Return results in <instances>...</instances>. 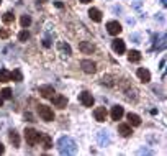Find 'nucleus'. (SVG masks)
Here are the masks:
<instances>
[{"instance_id": "nucleus-27", "label": "nucleus", "mask_w": 167, "mask_h": 156, "mask_svg": "<svg viewBox=\"0 0 167 156\" xmlns=\"http://www.w3.org/2000/svg\"><path fill=\"white\" fill-rule=\"evenodd\" d=\"M41 138H43V141H44V148H46V150H49V148L53 146V143H51V138L48 136V135H41Z\"/></svg>"}, {"instance_id": "nucleus-16", "label": "nucleus", "mask_w": 167, "mask_h": 156, "mask_svg": "<svg viewBox=\"0 0 167 156\" xmlns=\"http://www.w3.org/2000/svg\"><path fill=\"white\" fill-rule=\"evenodd\" d=\"M89 16L93 20V22H97V23L102 22V12H100L98 8H93V7H92V8L89 10Z\"/></svg>"}, {"instance_id": "nucleus-20", "label": "nucleus", "mask_w": 167, "mask_h": 156, "mask_svg": "<svg viewBox=\"0 0 167 156\" xmlns=\"http://www.w3.org/2000/svg\"><path fill=\"white\" fill-rule=\"evenodd\" d=\"M128 59H130L131 62H139V61H141V53L136 51V50L130 51V54H128Z\"/></svg>"}, {"instance_id": "nucleus-40", "label": "nucleus", "mask_w": 167, "mask_h": 156, "mask_svg": "<svg viewBox=\"0 0 167 156\" xmlns=\"http://www.w3.org/2000/svg\"><path fill=\"white\" fill-rule=\"evenodd\" d=\"M79 2H81V3H90L92 0H79Z\"/></svg>"}, {"instance_id": "nucleus-19", "label": "nucleus", "mask_w": 167, "mask_h": 156, "mask_svg": "<svg viewBox=\"0 0 167 156\" xmlns=\"http://www.w3.org/2000/svg\"><path fill=\"white\" fill-rule=\"evenodd\" d=\"M128 122H130V125H133V127H139L141 125V118H139V115H136V113H128Z\"/></svg>"}, {"instance_id": "nucleus-42", "label": "nucleus", "mask_w": 167, "mask_h": 156, "mask_svg": "<svg viewBox=\"0 0 167 156\" xmlns=\"http://www.w3.org/2000/svg\"><path fill=\"white\" fill-rule=\"evenodd\" d=\"M2 105H3V99L0 97V107H2Z\"/></svg>"}, {"instance_id": "nucleus-34", "label": "nucleus", "mask_w": 167, "mask_h": 156, "mask_svg": "<svg viewBox=\"0 0 167 156\" xmlns=\"http://www.w3.org/2000/svg\"><path fill=\"white\" fill-rule=\"evenodd\" d=\"M113 12H115V13H121V12H123V8H121L120 5H115V7H113Z\"/></svg>"}, {"instance_id": "nucleus-13", "label": "nucleus", "mask_w": 167, "mask_h": 156, "mask_svg": "<svg viewBox=\"0 0 167 156\" xmlns=\"http://www.w3.org/2000/svg\"><path fill=\"white\" fill-rule=\"evenodd\" d=\"M125 115V110L121 105H113L111 107V118L113 120H121V117Z\"/></svg>"}, {"instance_id": "nucleus-4", "label": "nucleus", "mask_w": 167, "mask_h": 156, "mask_svg": "<svg viewBox=\"0 0 167 156\" xmlns=\"http://www.w3.org/2000/svg\"><path fill=\"white\" fill-rule=\"evenodd\" d=\"M97 141H98V146H102V148L108 146L110 141H111L108 131H107V130H100L98 133H97Z\"/></svg>"}, {"instance_id": "nucleus-28", "label": "nucleus", "mask_w": 167, "mask_h": 156, "mask_svg": "<svg viewBox=\"0 0 167 156\" xmlns=\"http://www.w3.org/2000/svg\"><path fill=\"white\" fill-rule=\"evenodd\" d=\"M130 40L133 41V43H141V34H139V33H131Z\"/></svg>"}, {"instance_id": "nucleus-7", "label": "nucleus", "mask_w": 167, "mask_h": 156, "mask_svg": "<svg viewBox=\"0 0 167 156\" xmlns=\"http://www.w3.org/2000/svg\"><path fill=\"white\" fill-rule=\"evenodd\" d=\"M51 100H53V104L57 107V109H66V105H67L66 95H61V94H54V95L51 97Z\"/></svg>"}, {"instance_id": "nucleus-30", "label": "nucleus", "mask_w": 167, "mask_h": 156, "mask_svg": "<svg viewBox=\"0 0 167 156\" xmlns=\"http://www.w3.org/2000/svg\"><path fill=\"white\" fill-rule=\"evenodd\" d=\"M152 91H154L156 94H159V95H161V99H164V91H162V89L161 87H157V86H152Z\"/></svg>"}, {"instance_id": "nucleus-21", "label": "nucleus", "mask_w": 167, "mask_h": 156, "mask_svg": "<svg viewBox=\"0 0 167 156\" xmlns=\"http://www.w3.org/2000/svg\"><path fill=\"white\" fill-rule=\"evenodd\" d=\"M8 81H12V79H10V71L0 69V82H8Z\"/></svg>"}, {"instance_id": "nucleus-6", "label": "nucleus", "mask_w": 167, "mask_h": 156, "mask_svg": "<svg viewBox=\"0 0 167 156\" xmlns=\"http://www.w3.org/2000/svg\"><path fill=\"white\" fill-rule=\"evenodd\" d=\"M81 68H82V71H84V72H87V74H93V72L97 71L95 62L90 61V59H84V61H81Z\"/></svg>"}, {"instance_id": "nucleus-43", "label": "nucleus", "mask_w": 167, "mask_h": 156, "mask_svg": "<svg viewBox=\"0 0 167 156\" xmlns=\"http://www.w3.org/2000/svg\"><path fill=\"white\" fill-rule=\"evenodd\" d=\"M40 2H41V3H44V2H48V0H40Z\"/></svg>"}, {"instance_id": "nucleus-25", "label": "nucleus", "mask_w": 167, "mask_h": 156, "mask_svg": "<svg viewBox=\"0 0 167 156\" xmlns=\"http://www.w3.org/2000/svg\"><path fill=\"white\" fill-rule=\"evenodd\" d=\"M0 95H2V99H12V89H8V87L2 89Z\"/></svg>"}, {"instance_id": "nucleus-35", "label": "nucleus", "mask_w": 167, "mask_h": 156, "mask_svg": "<svg viewBox=\"0 0 167 156\" xmlns=\"http://www.w3.org/2000/svg\"><path fill=\"white\" fill-rule=\"evenodd\" d=\"M164 68H166V58H164V59H161V62H159V69L164 71Z\"/></svg>"}, {"instance_id": "nucleus-8", "label": "nucleus", "mask_w": 167, "mask_h": 156, "mask_svg": "<svg viewBox=\"0 0 167 156\" xmlns=\"http://www.w3.org/2000/svg\"><path fill=\"white\" fill-rule=\"evenodd\" d=\"M111 48H113V51L116 54H123L125 51H126V46H125V41L120 40V38H116V40L111 41Z\"/></svg>"}, {"instance_id": "nucleus-39", "label": "nucleus", "mask_w": 167, "mask_h": 156, "mask_svg": "<svg viewBox=\"0 0 167 156\" xmlns=\"http://www.w3.org/2000/svg\"><path fill=\"white\" fill-rule=\"evenodd\" d=\"M3 151H5V146H3L2 143H0V154H3Z\"/></svg>"}, {"instance_id": "nucleus-44", "label": "nucleus", "mask_w": 167, "mask_h": 156, "mask_svg": "<svg viewBox=\"0 0 167 156\" xmlns=\"http://www.w3.org/2000/svg\"><path fill=\"white\" fill-rule=\"evenodd\" d=\"M0 2H2V0H0Z\"/></svg>"}, {"instance_id": "nucleus-31", "label": "nucleus", "mask_w": 167, "mask_h": 156, "mask_svg": "<svg viewBox=\"0 0 167 156\" xmlns=\"http://www.w3.org/2000/svg\"><path fill=\"white\" fill-rule=\"evenodd\" d=\"M8 36H10L8 30H0V38H8Z\"/></svg>"}, {"instance_id": "nucleus-5", "label": "nucleus", "mask_w": 167, "mask_h": 156, "mask_svg": "<svg viewBox=\"0 0 167 156\" xmlns=\"http://www.w3.org/2000/svg\"><path fill=\"white\" fill-rule=\"evenodd\" d=\"M79 100H81V104H82L84 107H92L93 102H95L93 95H92L90 92H87V91H84L81 95H79Z\"/></svg>"}, {"instance_id": "nucleus-41", "label": "nucleus", "mask_w": 167, "mask_h": 156, "mask_svg": "<svg viewBox=\"0 0 167 156\" xmlns=\"http://www.w3.org/2000/svg\"><path fill=\"white\" fill-rule=\"evenodd\" d=\"M161 5H162V7H166V5H167V0H161Z\"/></svg>"}, {"instance_id": "nucleus-23", "label": "nucleus", "mask_w": 167, "mask_h": 156, "mask_svg": "<svg viewBox=\"0 0 167 156\" xmlns=\"http://www.w3.org/2000/svg\"><path fill=\"white\" fill-rule=\"evenodd\" d=\"M10 79H15L16 82H20V81H23V76H22V72L16 69V71H13V72H10Z\"/></svg>"}, {"instance_id": "nucleus-11", "label": "nucleus", "mask_w": 167, "mask_h": 156, "mask_svg": "<svg viewBox=\"0 0 167 156\" xmlns=\"http://www.w3.org/2000/svg\"><path fill=\"white\" fill-rule=\"evenodd\" d=\"M93 117H95L97 122H105V118H107V109H105V107H97V109L93 110Z\"/></svg>"}, {"instance_id": "nucleus-38", "label": "nucleus", "mask_w": 167, "mask_h": 156, "mask_svg": "<svg viewBox=\"0 0 167 156\" xmlns=\"http://www.w3.org/2000/svg\"><path fill=\"white\" fill-rule=\"evenodd\" d=\"M156 18H159V22H164V15L162 13H159V16H156Z\"/></svg>"}, {"instance_id": "nucleus-36", "label": "nucleus", "mask_w": 167, "mask_h": 156, "mask_svg": "<svg viewBox=\"0 0 167 156\" xmlns=\"http://www.w3.org/2000/svg\"><path fill=\"white\" fill-rule=\"evenodd\" d=\"M54 5L57 7V8H62V7H64V5H62V2H59V0H56V2H54Z\"/></svg>"}, {"instance_id": "nucleus-29", "label": "nucleus", "mask_w": 167, "mask_h": 156, "mask_svg": "<svg viewBox=\"0 0 167 156\" xmlns=\"http://www.w3.org/2000/svg\"><path fill=\"white\" fill-rule=\"evenodd\" d=\"M138 154H154L152 150H148V148H139L138 150Z\"/></svg>"}, {"instance_id": "nucleus-14", "label": "nucleus", "mask_w": 167, "mask_h": 156, "mask_svg": "<svg viewBox=\"0 0 167 156\" xmlns=\"http://www.w3.org/2000/svg\"><path fill=\"white\" fill-rule=\"evenodd\" d=\"M136 74H138V77L141 79L142 82H149V81H151V72H149L146 68H139Z\"/></svg>"}, {"instance_id": "nucleus-1", "label": "nucleus", "mask_w": 167, "mask_h": 156, "mask_svg": "<svg viewBox=\"0 0 167 156\" xmlns=\"http://www.w3.org/2000/svg\"><path fill=\"white\" fill-rule=\"evenodd\" d=\"M57 150L61 154H74L77 153V143L74 141V138L64 135L57 140Z\"/></svg>"}, {"instance_id": "nucleus-17", "label": "nucleus", "mask_w": 167, "mask_h": 156, "mask_svg": "<svg viewBox=\"0 0 167 156\" xmlns=\"http://www.w3.org/2000/svg\"><path fill=\"white\" fill-rule=\"evenodd\" d=\"M57 50L62 51V53H64V56H71V54H72L71 46H69L67 43H64V41H59V43H57Z\"/></svg>"}, {"instance_id": "nucleus-24", "label": "nucleus", "mask_w": 167, "mask_h": 156, "mask_svg": "<svg viewBox=\"0 0 167 156\" xmlns=\"http://www.w3.org/2000/svg\"><path fill=\"white\" fill-rule=\"evenodd\" d=\"M20 23H22L23 28L30 26V25H31V16H30V15H23V16H22V20H20Z\"/></svg>"}, {"instance_id": "nucleus-10", "label": "nucleus", "mask_w": 167, "mask_h": 156, "mask_svg": "<svg viewBox=\"0 0 167 156\" xmlns=\"http://www.w3.org/2000/svg\"><path fill=\"white\" fill-rule=\"evenodd\" d=\"M79 50H81L84 54H92L93 51H95V46H93L90 41H81V43H79Z\"/></svg>"}, {"instance_id": "nucleus-33", "label": "nucleus", "mask_w": 167, "mask_h": 156, "mask_svg": "<svg viewBox=\"0 0 167 156\" xmlns=\"http://www.w3.org/2000/svg\"><path fill=\"white\" fill-rule=\"evenodd\" d=\"M43 46L44 48H49L51 46V40H49V38H44V40H43Z\"/></svg>"}, {"instance_id": "nucleus-3", "label": "nucleus", "mask_w": 167, "mask_h": 156, "mask_svg": "<svg viewBox=\"0 0 167 156\" xmlns=\"http://www.w3.org/2000/svg\"><path fill=\"white\" fill-rule=\"evenodd\" d=\"M38 113H40V117L44 120V122H53L54 120L53 109L48 107V105H38Z\"/></svg>"}, {"instance_id": "nucleus-22", "label": "nucleus", "mask_w": 167, "mask_h": 156, "mask_svg": "<svg viewBox=\"0 0 167 156\" xmlns=\"http://www.w3.org/2000/svg\"><path fill=\"white\" fill-rule=\"evenodd\" d=\"M2 20H3V23H12L13 20H15V15H13L12 12H7V13H3V16H2Z\"/></svg>"}, {"instance_id": "nucleus-18", "label": "nucleus", "mask_w": 167, "mask_h": 156, "mask_svg": "<svg viewBox=\"0 0 167 156\" xmlns=\"http://www.w3.org/2000/svg\"><path fill=\"white\" fill-rule=\"evenodd\" d=\"M8 138H10V143H12L15 148H18V146H20V136H18V133H16L15 130H10Z\"/></svg>"}, {"instance_id": "nucleus-12", "label": "nucleus", "mask_w": 167, "mask_h": 156, "mask_svg": "<svg viewBox=\"0 0 167 156\" xmlns=\"http://www.w3.org/2000/svg\"><path fill=\"white\" fill-rule=\"evenodd\" d=\"M40 94L44 97V99H51L56 92H54L53 86H41V87H40Z\"/></svg>"}, {"instance_id": "nucleus-26", "label": "nucleus", "mask_w": 167, "mask_h": 156, "mask_svg": "<svg viewBox=\"0 0 167 156\" xmlns=\"http://www.w3.org/2000/svg\"><path fill=\"white\" fill-rule=\"evenodd\" d=\"M18 40H20V41H23V43H25V41H28V40H30V33H28L26 30L20 31V34H18Z\"/></svg>"}, {"instance_id": "nucleus-15", "label": "nucleus", "mask_w": 167, "mask_h": 156, "mask_svg": "<svg viewBox=\"0 0 167 156\" xmlns=\"http://www.w3.org/2000/svg\"><path fill=\"white\" fill-rule=\"evenodd\" d=\"M118 133L121 135V136H125V138H128V136H131V127L130 125H126V123H121V125H118Z\"/></svg>"}, {"instance_id": "nucleus-37", "label": "nucleus", "mask_w": 167, "mask_h": 156, "mask_svg": "<svg viewBox=\"0 0 167 156\" xmlns=\"http://www.w3.org/2000/svg\"><path fill=\"white\" fill-rule=\"evenodd\" d=\"M134 23H136V22H134V20H133V18H128V25H131V26H133V25H134Z\"/></svg>"}, {"instance_id": "nucleus-2", "label": "nucleus", "mask_w": 167, "mask_h": 156, "mask_svg": "<svg viewBox=\"0 0 167 156\" xmlns=\"http://www.w3.org/2000/svg\"><path fill=\"white\" fill-rule=\"evenodd\" d=\"M25 140L30 146H34V145L41 140V135L38 133L34 128H25Z\"/></svg>"}, {"instance_id": "nucleus-32", "label": "nucleus", "mask_w": 167, "mask_h": 156, "mask_svg": "<svg viewBox=\"0 0 167 156\" xmlns=\"http://www.w3.org/2000/svg\"><path fill=\"white\" fill-rule=\"evenodd\" d=\"M131 5H133V8H139V7L142 5V2H141V0H134V2L131 3Z\"/></svg>"}, {"instance_id": "nucleus-9", "label": "nucleus", "mask_w": 167, "mask_h": 156, "mask_svg": "<svg viewBox=\"0 0 167 156\" xmlns=\"http://www.w3.org/2000/svg\"><path fill=\"white\" fill-rule=\"evenodd\" d=\"M121 25L118 22H108L107 23V31L111 34V36H116V34H120L121 33Z\"/></svg>"}]
</instances>
